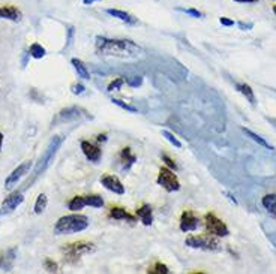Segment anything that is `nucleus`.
<instances>
[{"mask_svg": "<svg viewBox=\"0 0 276 274\" xmlns=\"http://www.w3.org/2000/svg\"><path fill=\"white\" fill-rule=\"evenodd\" d=\"M96 51L102 56H110L123 60H135L143 56V50L132 40L110 39L104 36H96Z\"/></svg>", "mask_w": 276, "mask_h": 274, "instance_id": "f257e3e1", "label": "nucleus"}, {"mask_svg": "<svg viewBox=\"0 0 276 274\" xmlns=\"http://www.w3.org/2000/svg\"><path fill=\"white\" fill-rule=\"evenodd\" d=\"M89 228V217L84 214H68L60 217L54 225V234L66 235L81 233Z\"/></svg>", "mask_w": 276, "mask_h": 274, "instance_id": "f03ea898", "label": "nucleus"}, {"mask_svg": "<svg viewBox=\"0 0 276 274\" xmlns=\"http://www.w3.org/2000/svg\"><path fill=\"white\" fill-rule=\"evenodd\" d=\"M95 249H96V247H95L93 243L81 240V241H75V243L66 244V246L62 249V252H63V256H65V259H66L68 262H75V261H78L83 255H87V253L95 252Z\"/></svg>", "mask_w": 276, "mask_h": 274, "instance_id": "7ed1b4c3", "label": "nucleus"}, {"mask_svg": "<svg viewBox=\"0 0 276 274\" xmlns=\"http://www.w3.org/2000/svg\"><path fill=\"white\" fill-rule=\"evenodd\" d=\"M62 143H63V138L62 136H54L50 143H48V146H47V149H45V152L42 153V156H41L40 162L36 163V166H35V171H33V175L35 177H38L41 175L47 168H48V165L51 163V160L54 159L56 156V153H57V150L60 149V146H62Z\"/></svg>", "mask_w": 276, "mask_h": 274, "instance_id": "20e7f679", "label": "nucleus"}, {"mask_svg": "<svg viewBox=\"0 0 276 274\" xmlns=\"http://www.w3.org/2000/svg\"><path fill=\"white\" fill-rule=\"evenodd\" d=\"M185 244L192 249H201V250H218L219 241L215 238V235L200 234L191 235L185 240Z\"/></svg>", "mask_w": 276, "mask_h": 274, "instance_id": "39448f33", "label": "nucleus"}, {"mask_svg": "<svg viewBox=\"0 0 276 274\" xmlns=\"http://www.w3.org/2000/svg\"><path fill=\"white\" fill-rule=\"evenodd\" d=\"M156 183L159 186H162L167 192H177L180 189V181H179L177 175L168 166H162L159 169Z\"/></svg>", "mask_w": 276, "mask_h": 274, "instance_id": "423d86ee", "label": "nucleus"}, {"mask_svg": "<svg viewBox=\"0 0 276 274\" xmlns=\"http://www.w3.org/2000/svg\"><path fill=\"white\" fill-rule=\"evenodd\" d=\"M204 226H206L207 234L215 235V237H227L230 234L227 225L219 217H216L213 213H207L204 216Z\"/></svg>", "mask_w": 276, "mask_h": 274, "instance_id": "0eeeda50", "label": "nucleus"}, {"mask_svg": "<svg viewBox=\"0 0 276 274\" xmlns=\"http://www.w3.org/2000/svg\"><path fill=\"white\" fill-rule=\"evenodd\" d=\"M30 168H32V163L30 162H23L21 165H18L8 177H6V180H5V189L6 191H11V189H14V186L30 171Z\"/></svg>", "mask_w": 276, "mask_h": 274, "instance_id": "6e6552de", "label": "nucleus"}, {"mask_svg": "<svg viewBox=\"0 0 276 274\" xmlns=\"http://www.w3.org/2000/svg\"><path fill=\"white\" fill-rule=\"evenodd\" d=\"M23 201H24V195H23V192H14V194H11V195L8 196L5 201H3V204H2V207H0V216H3V214H8V213H11V211H14L18 205H21L23 204Z\"/></svg>", "mask_w": 276, "mask_h": 274, "instance_id": "1a4fd4ad", "label": "nucleus"}, {"mask_svg": "<svg viewBox=\"0 0 276 274\" xmlns=\"http://www.w3.org/2000/svg\"><path fill=\"white\" fill-rule=\"evenodd\" d=\"M198 226H200V219H198L195 213H192V211H183L182 213V217H180V231L191 233V231H195Z\"/></svg>", "mask_w": 276, "mask_h": 274, "instance_id": "9d476101", "label": "nucleus"}, {"mask_svg": "<svg viewBox=\"0 0 276 274\" xmlns=\"http://www.w3.org/2000/svg\"><path fill=\"white\" fill-rule=\"evenodd\" d=\"M101 185L107 191H110L113 194H117V195H123L125 194V186L122 185V181L119 180L116 175H110V174L102 175L101 177Z\"/></svg>", "mask_w": 276, "mask_h": 274, "instance_id": "9b49d317", "label": "nucleus"}, {"mask_svg": "<svg viewBox=\"0 0 276 274\" xmlns=\"http://www.w3.org/2000/svg\"><path fill=\"white\" fill-rule=\"evenodd\" d=\"M81 150L84 153V156L87 157L90 162L93 163H98L101 160V156H102V152L98 146L92 144L90 141H81Z\"/></svg>", "mask_w": 276, "mask_h": 274, "instance_id": "f8f14e48", "label": "nucleus"}, {"mask_svg": "<svg viewBox=\"0 0 276 274\" xmlns=\"http://www.w3.org/2000/svg\"><path fill=\"white\" fill-rule=\"evenodd\" d=\"M21 11L12 5H8V6H0V18H5V20H9V21H20L21 20Z\"/></svg>", "mask_w": 276, "mask_h": 274, "instance_id": "ddd939ff", "label": "nucleus"}, {"mask_svg": "<svg viewBox=\"0 0 276 274\" xmlns=\"http://www.w3.org/2000/svg\"><path fill=\"white\" fill-rule=\"evenodd\" d=\"M137 217L146 225V226H150L153 223V211H152V207L147 205V204H143L138 210H137Z\"/></svg>", "mask_w": 276, "mask_h": 274, "instance_id": "4468645a", "label": "nucleus"}, {"mask_svg": "<svg viewBox=\"0 0 276 274\" xmlns=\"http://www.w3.org/2000/svg\"><path fill=\"white\" fill-rule=\"evenodd\" d=\"M120 163H122V168L125 169V171H128V169H131V166L137 162V156L132 153V150L129 149V147H125V149H122V152H120Z\"/></svg>", "mask_w": 276, "mask_h": 274, "instance_id": "2eb2a0df", "label": "nucleus"}, {"mask_svg": "<svg viewBox=\"0 0 276 274\" xmlns=\"http://www.w3.org/2000/svg\"><path fill=\"white\" fill-rule=\"evenodd\" d=\"M108 216L111 219H116V220H128V222H135V216L129 214L125 208L122 207H111L110 208V213Z\"/></svg>", "mask_w": 276, "mask_h": 274, "instance_id": "dca6fc26", "label": "nucleus"}, {"mask_svg": "<svg viewBox=\"0 0 276 274\" xmlns=\"http://www.w3.org/2000/svg\"><path fill=\"white\" fill-rule=\"evenodd\" d=\"M107 14H108V15H111V17H114V18H117V20H120V21H123V23H128V24H137V18H134L131 14H128V12H125V11L108 8V9H107Z\"/></svg>", "mask_w": 276, "mask_h": 274, "instance_id": "f3484780", "label": "nucleus"}, {"mask_svg": "<svg viewBox=\"0 0 276 274\" xmlns=\"http://www.w3.org/2000/svg\"><path fill=\"white\" fill-rule=\"evenodd\" d=\"M15 249H11L6 252V255H3L0 258V271H11L12 268V262L15 259Z\"/></svg>", "mask_w": 276, "mask_h": 274, "instance_id": "a211bd4d", "label": "nucleus"}, {"mask_svg": "<svg viewBox=\"0 0 276 274\" xmlns=\"http://www.w3.org/2000/svg\"><path fill=\"white\" fill-rule=\"evenodd\" d=\"M80 117H81V114H80V108H77V107L62 110L59 113V120L60 121H72V120H78Z\"/></svg>", "mask_w": 276, "mask_h": 274, "instance_id": "6ab92c4d", "label": "nucleus"}, {"mask_svg": "<svg viewBox=\"0 0 276 274\" xmlns=\"http://www.w3.org/2000/svg\"><path fill=\"white\" fill-rule=\"evenodd\" d=\"M71 63H72V66H74L75 72L78 74L80 78L90 79V72H89L87 66H86V65L80 60V59H72V60H71Z\"/></svg>", "mask_w": 276, "mask_h": 274, "instance_id": "aec40b11", "label": "nucleus"}, {"mask_svg": "<svg viewBox=\"0 0 276 274\" xmlns=\"http://www.w3.org/2000/svg\"><path fill=\"white\" fill-rule=\"evenodd\" d=\"M263 207L272 214V216H275L276 217V195L275 194H269V195H266L263 198Z\"/></svg>", "mask_w": 276, "mask_h": 274, "instance_id": "412c9836", "label": "nucleus"}, {"mask_svg": "<svg viewBox=\"0 0 276 274\" xmlns=\"http://www.w3.org/2000/svg\"><path fill=\"white\" fill-rule=\"evenodd\" d=\"M236 88L252 104V105H255L257 104V101H255V95H254V90L248 85V84H237Z\"/></svg>", "mask_w": 276, "mask_h": 274, "instance_id": "4be33fe9", "label": "nucleus"}, {"mask_svg": "<svg viewBox=\"0 0 276 274\" xmlns=\"http://www.w3.org/2000/svg\"><path fill=\"white\" fill-rule=\"evenodd\" d=\"M45 54H47V51H45V48L38 43V42H35V43H32L30 45V48H29V56L30 57H33V59H42V57H45Z\"/></svg>", "mask_w": 276, "mask_h": 274, "instance_id": "5701e85b", "label": "nucleus"}, {"mask_svg": "<svg viewBox=\"0 0 276 274\" xmlns=\"http://www.w3.org/2000/svg\"><path fill=\"white\" fill-rule=\"evenodd\" d=\"M242 130H243V132H245V133H246V135H248L249 138H252V141L258 143L260 146H263V147H266V149H269V150H273V147H272V146H270V144H269V143H267V141H266L264 138H261L260 135L254 133L252 130H249V129H246V127H243Z\"/></svg>", "mask_w": 276, "mask_h": 274, "instance_id": "b1692460", "label": "nucleus"}, {"mask_svg": "<svg viewBox=\"0 0 276 274\" xmlns=\"http://www.w3.org/2000/svg\"><path fill=\"white\" fill-rule=\"evenodd\" d=\"M71 211H80L86 207V196H74L68 204Z\"/></svg>", "mask_w": 276, "mask_h": 274, "instance_id": "393cba45", "label": "nucleus"}, {"mask_svg": "<svg viewBox=\"0 0 276 274\" xmlns=\"http://www.w3.org/2000/svg\"><path fill=\"white\" fill-rule=\"evenodd\" d=\"M47 205H48V198H47L45 194H41V195L36 198V202H35V207H33L35 214H42V213L45 211Z\"/></svg>", "mask_w": 276, "mask_h": 274, "instance_id": "a878e982", "label": "nucleus"}, {"mask_svg": "<svg viewBox=\"0 0 276 274\" xmlns=\"http://www.w3.org/2000/svg\"><path fill=\"white\" fill-rule=\"evenodd\" d=\"M86 205L101 208V207H104V199H102V196L99 195H89L86 196Z\"/></svg>", "mask_w": 276, "mask_h": 274, "instance_id": "bb28decb", "label": "nucleus"}, {"mask_svg": "<svg viewBox=\"0 0 276 274\" xmlns=\"http://www.w3.org/2000/svg\"><path fill=\"white\" fill-rule=\"evenodd\" d=\"M147 273L149 274H168L170 273V270H168V267H167L165 264H162V262H156L155 265H152V267L147 270Z\"/></svg>", "mask_w": 276, "mask_h": 274, "instance_id": "cd10ccee", "label": "nucleus"}, {"mask_svg": "<svg viewBox=\"0 0 276 274\" xmlns=\"http://www.w3.org/2000/svg\"><path fill=\"white\" fill-rule=\"evenodd\" d=\"M162 136L170 143V144H173L174 147H177V149H180L182 147V143L171 133V132H168V130H162Z\"/></svg>", "mask_w": 276, "mask_h": 274, "instance_id": "c85d7f7f", "label": "nucleus"}, {"mask_svg": "<svg viewBox=\"0 0 276 274\" xmlns=\"http://www.w3.org/2000/svg\"><path fill=\"white\" fill-rule=\"evenodd\" d=\"M44 268H45L48 273H57V271H59L57 262H54L51 258H45V259H44Z\"/></svg>", "mask_w": 276, "mask_h": 274, "instance_id": "c756f323", "label": "nucleus"}, {"mask_svg": "<svg viewBox=\"0 0 276 274\" xmlns=\"http://www.w3.org/2000/svg\"><path fill=\"white\" fill-rule=\"evenodd\" d=\"M111 102H113L114 105L120 107V108H123V110L129 111V113H137V111H138L135 107H132V105H129V104H125V102H123V101H120V99H113Z\"/></svg>", "mask_w": 276, "mask_h": 274, "instance_id": "7c9ffc66", "label": "nucleus"}, {"mask_svg": "<svg viewBox=\"0 0 276 274\" xmlns=\"http://www.w3.org/2000/svg\"><path fill=\"white\" fill-rule=\"evenodd\" d=\"M125 84V79L123 78H116L114 81H111L110 82V85H108V92H117L120 90V87Z\"/></svg>", "mask_w": 276, "mask_h": 274, "instance_id": "2f4dec72", "label": "nucleus"}, {"mask_svg": "<svg viewBox=\"0 0 276 274\" xmlns=\"http://www.w3.org/2000/svg\"><path fill=\"white\" fill-rule=\"evenodd\" d=\"M179 11L180 12H185V14H188V15H192L194 18H203V14L197 11V9H194V8H188V9H185V8H179Z\"/></svg>", "mask_w": 276, "mask_h": 274, "instance_id": "473e14b6", "label": "nucleus"}, {"mask_svg": "<svg viewBox=\"0 0 276 274\" xmlns=\"http://www.w3.org/2000/svg\"><path fill=\"white\" fill-rule=\"evenodd\" d=\"M126 82L131 85V87H140L143 84V77H132V78L126 79Z\"/></svg>", "mask_w": 276, "mask_h": 274, "instance_id": "72a5a7b5", "label": "nucleus"}, {"mask_svg": "<svg viewBox=\"0 0 276 274\" xmlns=\"http://www.w3.org/2000/svg\"><path fill=\"white\" fill-rule=\"evenodd\" d=\"M162 160L165 162V165H167L170 169H174V171L177 169V165H176V162H174L171 157H168L167 155H162Z\"/></svg>", "mask_w": 276, "mask_h": 274, "instance_id": "f704fd0d", "label": "nucleus"}, {"mask_svg": "<svg viewBox=\"0 0 276 274\" xmlns=\"http://www.w3.org/2000/svg\"><path fill=\"white\" fill-rule=\"evenodd\" d=\"M71 90H72L74 95H83L84 90H86V87H84L83 84H74V85L71 87Z\"/></svg>", "mask_w": 276, "mask_h": 274, "instance_id": "c9c22d12", "label": "nucleus"}, {"mask_svg": "<svg viewBox=\"0 0 276 274\" xmlns=\"http://www.w3.org/2000/svg\"><path fill=\"white\" fill-rule=\"evenodd\" d=\"M219 23H221L222 26H225V27H231V26H234V21H233V20H230V18H227V17H221V18H219Z\"/></svg>", "mask_w": 276, "mask_h": 274, "instance_id": "e433bc0d", "label": "nucleus"}, {"mask_svg": "<svg viewBox=\"0 0 276 274\" xmlns=\"http://www.w3.org/2000/svg\"><path fill=\"white\" fill-rule=\"evenodd\" d=\"M239 27H240L242 30H251V29L254 27V24H252V23H243V21H240V23H239Z\"/></svg>", "mask_w": 276, "mask_h": 274, "instance_id": "4c0bfd02", "label": "nucleus"}, {"mask_svg": "<svg viewBox=\"0 0 276 274\" xmlns=\"http://www.w3.org/2000/svg\"><path fill=\"white\" fill-rule=\"evenodd\" d=\"M72 35H74V27H69L68 29V43L66 45H69V42L72 39Z\"/></svg>", "mask_w": 276, "mask_h": 274, "instance_id": "58836bf2", "label": "nucleus"}, {"mask_svg": "<svg viewBox=\"0 0 276 274\" xmlns=\"http://www.w3.org/2000/svg\"><path fill=\"white\" fill-rule=\"evenodd\" d=\"M96 141H98V143H105V141H107V135H105V133H104V135H98Z\"/></svg>", "mask_w": 276, "mask_h": 274, "instance_id": "ea45409f", "label": "nucleus"}, {"mask_svg": "<svg viewBox=\"0 0 276 274\" xmlns=\"http://www.w3.org/2000/svg\"><path fill=\"white\" fill-rule=\"evenodd\" d=\"M96 2H101V0H83L84 5H93V3H96Z\"/></svg>", "mask_w": 276, "mask_h": 274, "instance_id": "a19ab883", "label": "nucleus"}, {"mask_svg": "<svg viewBox=\"0 0 276 274\" xmlns=\"http://www.w3.org/2000/svg\"><path fill=\"white\" fill-rule=\"evenodd\" d=\"M234 2H239V3H255L258 0H234Z\"/></svg>", "mask_w": 276, "mask_h": 274, "instance_id": "79ce46f5", "label": "nucleus"}, {"mask_svg": "<svg viewBox=\"0 0 276 274\" xmlns=\"http://www.w3.org/2000/svg\"><path fill=\"white\" fill-rule=\"evenodd\" d=\"M3 138H5V136H3V133L0 132V150H2V146H3Z\"/></svg>", "mask_w": 276, "mask_h": 274, "instance_id": "37998d69", "label": "nucleus"}, {"mask_svg": "<svg viewBox=\"0 0 276 274\" xmlns=\"http://www.w3.org/2000/svg\"><path fill=\"white\" fill-rule=\"evenodd\" d=\"M273 12H275V14H276V5H275V6H273Z\"/></svg>", "mask_w": 276, "mask_h": 274, "instance_id": "c03bdc74", "label": "nucleus"}]
</instances>
